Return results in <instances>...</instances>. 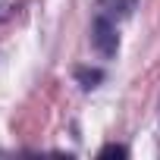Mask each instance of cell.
<instances>
[{
  "mask_svg": "<svg viewBox=\"0 0 160 160\" xmlns=\"http://www.w3.org/2000/svg\"><path fill=\"white\" fill-rule=\"evenodd\" d=\"M91 41H94V47H98L104 57H113V53L119 50L116 22H113V19H104V16H98V19H94V25H91Z\"/></svg>",
  "mask_w": 160,
  "mask_h": 160,
  "instance_id": "6da1fadb",
  "label": "cell"
},
{
  "mask_svg": "<svg viewBox=\"0 0 160 160\" xmlns=\"http://www.w3.org/2000/svg\"><path fill=\"white\" fill-rule=\"evenodd\" d=\"M129 151L122 148V144H107V148H101V157H126Z\"/></svg>",
  "mask_w": 160,
  "mask_h": 160,
  "instance_id": "277c9868",
  "label": "cell"
},
{
  "mask_svg": "<svg viewBox=\"0 0 160 160\" xmlns=\"http://www.w3.org/2000/svg\"><path fill=\"white\" fill-rule=\"evenodd\" d=\"M132 7H135V0H101L98 3V16H104V19H122V16H129L132 13Z\"/></svg>",
  "mask_w": 160,
  "mask_h": 160,
  "instance_id": "7a4b0ae2",
  "label": "cell"
},
{
  "mask_svg": "<svg viewBox=\"0 0 160 160\" xmlns=\"http://www.w3.org/2000/svg\"><path fill=\"white\" fill-rule=\"evenodd\" d=\"M78 78H82V82H85V88H94V82H101V72L94 69V72H88V69H78Z\"/></svg>",
  "mask_w": 160,
  "mask_h": 160,
  "instance_id": "3957f363",
  "label": "cell"
}]
</instances>
